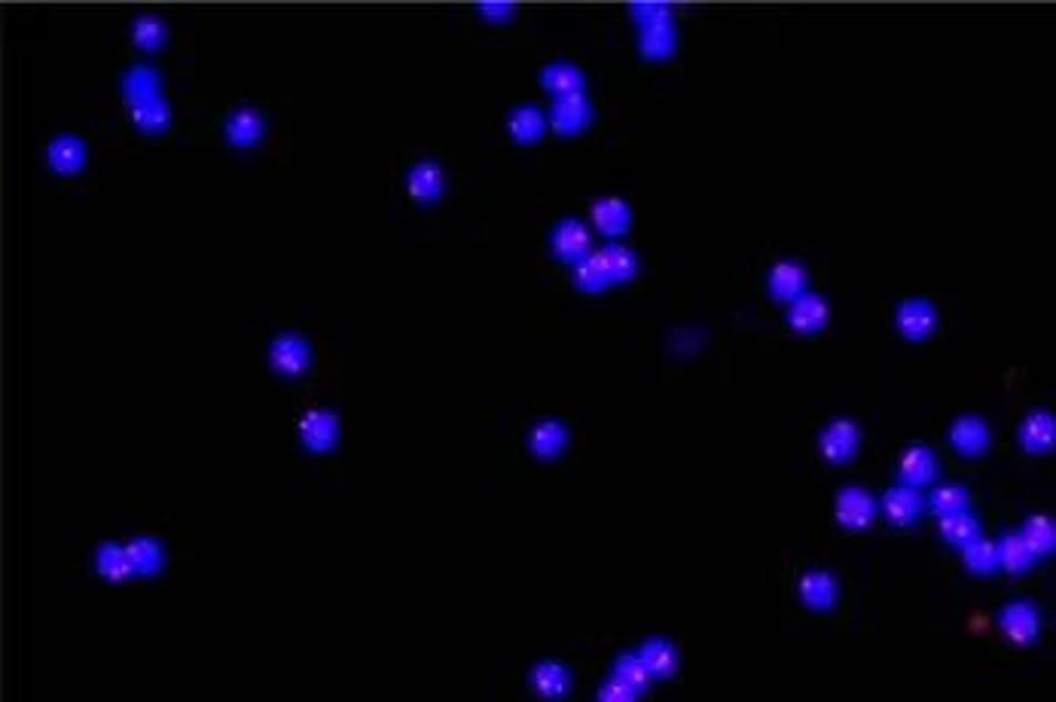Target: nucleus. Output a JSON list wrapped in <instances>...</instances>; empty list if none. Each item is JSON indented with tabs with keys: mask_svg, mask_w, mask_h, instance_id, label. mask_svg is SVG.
<instances>
[{
	"mask_svg": "<svg viewBox=\"0 0 1056 702\" xmlns=\"http://www.w3.org/2000/svg\"><path fill=\"white\" fill-rule=\"evenodd\" d=\"M629 13H633L635 25L645 28V25H657V22H669L675 19L671 16L669 3H663V0H642V3H633L629 7Z\"/></svg>",
	"mask_w": 1056,
	"mask_h": 702,
	"instance_id": "4c0bfd02",
	"label": "nucleus"
},
{
	"mask_svg": "<svg viewBox=\"0 0 1056 702\" xmlns=\"http://www.w3.org/2000/svg\"><path fill=\"white\" fill-rule=\"evenodd\" d=\"M266 128H269V120H266V113L260 107H254V104H236L233 111L224 116V138L233 144V147H254V144H260L266 138Z\"/></svg>",
	"mask_w": 1056,
	"mask_h": 702,
	"instance_id": "9b49d317",
	"label": "nucleus"
},
{
	"mask_svg": "<svg viewBox=\"0 0 1056 702\" xmlns=\"http://www.w3.org/2000/svg\"><path fill=\"white\" fill-rule=\"evenodd\" d=\"M937 306L929 297H904L892 309V321H895L898 337L908 339V342H925L932 337L934 327H937Z\"/></svg>",
	"mask_w": 1056,
	"mask_h": 702,
	"instance_id": "423d86ee",
	"label": "nucleus"
},
{
	"mask_svg": "<svg viewBox=\"0 0 1056 702\" xmlns=\"http://www.w3.org/2000/svg\"><path fill=\"white\" fill-rule=\"evenodd\" d=\"M809 290V269L797 257H779L767 272V293L779 302H794Z\"/></svg>",
	"mask_w": 1056,
	"mask_h": 702,
	"instance_id": "f8f14e48",
	"label": "nucleus"
},
{
	"mask_svg": "<svg viewBox=\"0 0 1056 702\" xmlns=\"http://www.w3.org/2000/svg\"><path fill=\"white\" fill-rule=\"evenodd\" d=\"M638 657L647 665V672L654 675V681H669L678 675V665H681V653L671 644L669 639H645L638 644Z\"/></svg>",
	"mask_w": 1056,
	"mask_h": 702,
	"instance_id": "a878e982",
	"label": "nucleus"
},
{
	"mask_svg": "<svg viewBox=\"0 0 1056 702\" xmlns=\"http://www.w3.org/2000/svg\"><path fill=\"white\" fill-rule=\"evenodd\" d=\"M476 13L483 16L485 22H508L516 16V3H510V0H485V3H476Z\"/></svg>",
	"mask_w": 1056,
	"mask_h": 702,
	"instance_id": "ea45409f",
	"label": "nucleus"
},
{
	"mask_svg": "<svg viewBox=\"0 0 1056 702\" xmlns=\"http://www.w3.org/2000/svg\"><path fill=\"white\" fill-rule=\"evenodd\" d=\"M596 251L598 257H602L605 269H608L611 285H626V281H633V278L638 276V269H642L638 254H635L629 245H623V241H605V245H598Z\"/></svg>",
	"mask_w": 1056,
	"mask_h": 702,
	"instance_id": "c85d7f7f",
	"label": "nucleus"
},
{
	"mask_svg": "<svg viewBox=\"0 0 1056 702\" xmlns=\"http://www.w3.org/2000/svg\"><path fill=\"white\" fill-rule=\"evenodd\" d=\"M929 507H925V495L913 486L895 483L880 495V516L892 528H910L916 526Z\"/></svg>",
	"mask_w": 1056,
	"mask_h": 702,
	"instance_id": "6e6552de",
	"label": "nucleus"
},
{
	"mask_svg": "<svg viewBox=\"0 0 1056 702\" xmlns=\"http://www.w3.org/2000/svg\"><path fill=\"white\" fill-rule=\"evenodd\" d=\"M550 128L560 132V135H577L593 123V101L586 99V92L581 95H562V99L550 101Z\"/></svg>",
	"mask_w": 1056,
	"mask_h": 702,
	"instance_id": "a211bd4d",
	"label": "nucleus"
},
{
	"mask_svg": "<svg viewBox=\"0 0 1056 702\" xmlns=\"http://www.w3.org/2000/svg\"><path fill=\"white\" fill-rule=\"evenodd\" d=\"M946 440L962 458H981L993 446V427L986 425L981 415H958L953 419V425L946 427Z\"/></svg>",
	"mask_w": 1056,
	"mask_h": 702,
	"instance_id": "9d476101",
	"label": "nucleus"
},
{
	"mask_svg": "<svg viewBox=\"0 0 1056 702\" xmlns=\"http://www.w3.org/2000/svg\"><path fill=\"white\" fill-rule=\"evenodd\" d=\"M572 285L581 290V293H605V290L611 288L608 269L602 264L596 248H593V254H586L584 260H577V264L572 266Z\"/></svg>",
	"mask_w": 1056,
	"mask_h": 702,
	"instance_id": "473e14b6",
	"label": "nucleus"
},
{
	"mask_svg": "<svg viewBox=\"0 0 1056 702\" xmlns=\"http://www.w3.org/2000/svg\"><path fill=\"white\" fill-rule=\"evenodd\" d=\"M962 565L968 568L971 575L986 577L998 571V544L990 538H974L971 544L962 547Z\"/></svg>",
	"mask_w": 1056,
	"mask_h": 702,
	"instance_id": "c9c22d12",
	"label": "nucleus"
},
{
	"mask_svg": "<svg viewBox=\"0 0 1056 702\" xmlns=\"http://www.w3.org/2000/svg\"><path fill=\"white\" fill-rule=\"evenodd\" d=\"M925 507H929V514L944 519V516L971 510V495L962 483H937V486H932V492L925 495Z\"/></svg>",
	"mask_w": 1056,
	"mask_h": 702,
	"instance_id": "2f4dec72",
	"label": "nucleus"
},
{
	"mask_svg": "<svg viewBox=\"0 0 1056 702\" xmlns=\"http://www.w3.org/2000/svg\"><path fill=\"white\" fill-rule=\"evenodd\" d=\"M537 86L550 92L553 99L562 95H581L586 92V71L581 64L568 62V59H553V62L541 64L537 71Z\"/></svg>",
	"mask_w": 1056,
	"mask_h": 702,
	"instance_id": "aec40b11",
	"label": "nucleus"
},
{
	"mask_svg": "<svg viewBox=\"0 0 1056 702\" xmlns=\"http://www.w3.org/2000/svg\"><path fill=\"white\" fill-rule=\"evenodd\" d=\"M443 187H447V172H443L440 159H434V156L412 159L410 168H407V189H410L412 202L431 205V202L443 196Z\"/></svg>",
	"mask_w": 1056,
	"mask_h": 702,
	"instance_id": "4468645a",
	"label": "nucleus"
},
{
	"mask_svg": "<svg viewBox=\"0 0 1056 702\" xmlns=\"http://www.w3.org/2000/svg\"><path fill=\"white\" fill-rule=\"evenodd\" d=\"M1019 535L1026 538L1029 544V550L1035 553V559L1042 562L1047 556H1054L1056 553V519L1047 514H1032L1023 519V526H1019Z\"/></svg>",
	"mask_w": 1056,
	"mask_h": 702,
	"instance_id": "7c9ffc66",
	"label": "nucleus"
},
{
	"mask_svg": "<svg viewBox=\"0 0 1056 702\" xmlns=\"http://www.w3.org/2000/svg\"><path fill=\"white\" fill-rule=\"evenodd\" d=\"M589 217H593V226L598 233L611 241L623 239L633 229L635 220L633 205L621 199V196H598V199L589 202Z\"/></svg>",
	"mask_w": 1056,
	"mask_h": 702,
	"instance_id": "dca6fc26",
	"label": "nucleus"
},
{
	"mask_svg": "<svg viewBox=\"0 0 1056 702\" xmlns=\"http://www.w3.org/2000/svg\"><path fill=\"white\" fill-rule=\"evenodd\" d=\"M504 126H508V135L513 141H520V144H535L547 135L550 128V116L544 107H537L532 101H522L516 107H510L508 116H504Z\"/></svg>",
	"mask_w": 1056,
	"mask_h": 702,
	"instance_id": "b1692460",
	"label": "nucleus"
},
{
	"mask_svg": "<svg viewBox=\"0 0 1056 702\" xmlns=\"http://www.w3.org/2000/svg\"><path fill=\"white\" fill-rule=\"evenodd\" d=\"M797 599L803 608L816 611V615H828L837 608L840 599V580L828 568H803L797 575Z\"/></svg>",
	"mask_w": 1056,
	"mask_h": 702,
	"instance_id": "0eeeda50",
	"label": "nucleus"
},
{
	"mask_svg": "<svg viewBox=\"0 0 1056 702\" xmlns=\"http://www.w3.org/2000/svg\"><path fill=\"white\" fill-rule=\"evenodd\" d=\"M125 550L135 562L137 577H156L162 575V568L168 562V553L156 535H135V538L125 540Z\"/></svg>",
	"mask_w": 1056,
	"mask_h": 702,
	"instance_id": "cd10ccee",
	"label": "nucleus"
},
{
	"mask_svg": "<svg viewBox=\"0 0 1056 702\" xmlns=\"http://www.w3.org/2000/svg\"><path fill=\"white\" fill-rule=\"evenodd\" d=\"M638 52L645 55L647 62L671 59L678 52V25H675V19L638 28Z\"/></svg>",
	"mask_w": 1056,
	"mask_h": 702,
	"instance_id": "bb28decb",
	"label": "nucleus"
},
{
	"mask_svg": "<svg viewBox=\"0 0 1056 702\" xmlns=\"http://www.w3.org/2000/svg\"><path fill=\"white\" fill-rule=\"evenodd\" d=\"M995 544H998V568H1002L1005 575H1026L1032 565L1038 562L1035 553L1029 550L1026 538L1019 535V528L1017 531H1005Z\"/></svg>",
	"mask_w": 1056,
	"mask_h": 702,
	"instance_id": "c756f323",
	"label": "nucleus"
},
{
	"mask_svg": "<svg viewBox=\"0 0 1056 702\" xmlns=\"http://www.w3.org/2000/svg\"><path fill=\"white\" fill-rule=\"evenodd\" d=\"M934 477H937V455L932 452V446H925V443L904 446V452L898 455V483L920 489V486L934 483Z\"/></svg>",
	"mask_w": 1056,
	"mask_h": 702,
	"instance_id": "412c9836",
	"label": "nucleus"
},
{
	"mask_svg": "<svg viewBox=\"0 0 1056 702\" xmlns=\"http://www.w3.org/2000/svg\"><path fill=\"white\" fill-rule=\"evenodd\" d=\"M858 446H861V427L852 419H831L828 425L819 431V452L821 458L833 467L849 464L855 458Z\"/></svg>",
	"mask_w": 1056,
	"mask_h": 702,
	"instance_id": "1a4fd4ad",
	"label": "nucleus"
},
{
	"mask_svg": "<svg viewBox=\"0 0 1056 702\" xmlns=\"http://www.w3.org/2000/svg\"><path fill=\"white\" fill-rule=\"evenodd\" d=\"M92 565H95V575L104 577V580H116V584L137 577L135 562L125 550V540H104V544H99L95 553H92Z\"/></svg>",
	"mask_w": 1056,
	"mask_h": 702,
	"instance_id": "393cba45",
	"label": "nucleus"
},
{
	"mask_svg": "<svg viewBox=\"0 0 1056 702\" xmlns=\"http://www.w3.org/2000/svg\"><path fill=\"white\" fill-rule=\"evenodd\" d=\"M123 99L125 107L132 111V123L137 132L160 135L172 126V104L162 95V80L156 68L150 64H135L123 76Z\"/></svg>",
	"mask_w": 1056,
	"mask_h": 702,
	"instance_id": "f257e3e1",
	"label": "nucleus"
},
{
	"mask_svg": "<svg viewBox=\"0 0 1056 702\" xmlns=\"http://www.w3.org/2000/svg\"><path fill=\"white\" fill-rule=\"evenodd\" d=\"M785 321L788 327L800 333V337H812V333H819L828 327L831 321V306L828 300L821 297L819 290H807V293H800L794 302H788V314H785Z\"/></svg>",
	"mask_w": 1056,
	"mask_h": 702,
	"instance_id": "2eb2a0df",
	"label": "nucleus"
},
{
	"mask_svg": "<svg viewBox=\"0 0 1056 702\" xmlns=\"http://www.w3.org/2000/svg\"><path fill=\"white\" fill-rule=\"evenodd\" d=\"M89 163L86 141L74 135V132H62V135H52L47 144V165H50L55 175H80Z\"/></svg>",
	"mask_w": 1056,
	"mask_h": 702,
	"instance_id": "4be33fe9",
	"label": "nucleus"
},
{
	"mask_svg": "<svg viewBox=\"0 0 1056 702\" xmlns=\"http://www.w3.org/2000/svg\"><path fill=\"white\" fill-rule=\"evenodd\" d=\"M550 251L565 266H574L577 260H584L586 254H593V233H589V226H586L581 217H574V214L560 217V220L553 224V229H550Z\"/></svg>",
	"mask_w": 1056,
	"mask_h": 702,
	"instance_id": "39448f33",
	"label": "nucleus"
},
{
	"mask_svg": "<svg viewBox=\"0 0 1056 702\" xmlns=\"http://www.w3.org/2000/svg\"><path fill=\"white\" fill-rule=\"evenodd\" d=\"M876 516H880V498L855 483L833 495V519L845 531H864L876 523Z\"/></svg>",
	"mask_w": 1056,
	"mask_h": 702,
	"instance_id": "7ed1b4c3",
	"label": "nucleus"
},
{
	"mask_svg": "<svg viewBox=\"0 0 1056 702\" xmlns=\"http://www.w3.org/2000/svg\"><path fill=\"white\" fill-rule=\"evenodd\" d=\"M311 361H315V351L311 342L297 330H281L275 333L269 342V364L278 376L299 379L309 373Z\"/></svg>",
	"mask_w": 1056,
	"mask_h": 702,
	"instance_id": "f03ea898",
	"label": "nucleus"
},
{
	"mask_svg": "<svg viewBox=\"0 0 1056 702\" xmlns=\"http://www.w3.org/2000/svg\"><path fill=\"white\" fill-rule=\"evenodd\" d=\"M937 531H941V540L950 544V547H965L974 538H981V519L971 514V510H962V514L944 516V519H937Z\"/></svg>",
	"mask_w": 1056,
	"mask_h": 702,
	"instance_id": "f704fd0d",
	"label": "nucleus"
},
{
	"mask_svg": "<svg viewBox=\"0 0 1056 702\" xmlns=\"http://www.w3.org/2000/svg\"><path fill=\"white\" fill-rule=\"evenodd\" d=\"M129 38H132V43H135L137 50L153 52V50H160L162 43H165V38H168V28H165V22H162L160 16L141 13L132 19V25H129Z\"/></svg>",
	"mask_w": 1056,
	"mask_h": 702,
	"instance_id": "e433bc0d",
	"label": "nucleus"
},
{
	"mask_svg": "<svg viewBox=\"0 0 1056 702\" xmlns=\"http://www.w3.org/2000/svg\"><path fill=\"white\" fill-rule=\"evenodd\" d=\"M998 629H1002L1005 639L1014 641V644H1032V641L1038 639V632H1042L1038 608L1026 602V599L1005 602L1002 605V611H998Z\"/></svg>",
	"mask_w": 1056,
	"mask_h": 702,
	"instance_id": "f3484780",
	"label": "nucleus"
},
{
	"mask_svg": "<svg viewBox=\"0 0 1056 702\" xmlns=\"http://www.w3.org/2000/svg\"><path fill=\"white\" fill-rule=\"evenodd\" d=\"M572 669L560 663V660H541V663L532 665V672H529V688H532L537 700L544 702L565 700V696L572 693Z\"/></svg>",
	"mask_w": 1056,
	"mask_h": 702,
	"instance_id": "6ab92c4d",
	"label": "nucleus"
},
{
	"mask_svg": "<svg viewBox=\"0 0 1056 702\" xmlns=\"http://www.w3.org/2000/svg\"><path fill=\"white\" fill-rule=\"evenodd\" d=\"M525 443H529V452H532L535 458H541V462H553V458H560L562 452L568 450V443H572V427L565 425L562 419H556V415H547V419H537L535 425L529 427Z\"/></svg>",
	"mask_w": 1056,
	"mask_h": 702,
	"instance_id": "ddd939ff",
	"label": "nucleus"
},
{
	"mask_svg": "<svg viewBox=\"0 0 1056 702\" xmlns=\"http://www.w3.org/2000/svg\"><path fill=\"white\" fill-rule=\"evenodd\" d=\"M1017 446L1029 455H1044L1056 446V415L1050 410H1032L1017 427Z\"/></svg>",
	"mask_w": 1056,
	"mask_h": 702,
	"instance_id": "5701e85b",
	"label": "nucleus"
},
{
	"mask_svg": "<svg viewBox=\"0 0 1056 702\" xmlns=\"http://www.w3.org/2000/svg\"><path fill=\"white\" fill-rule=\"evenodd\" d=\"M611 678L623 681V684H626V688H633L635 693H645V690L654 684V675L647 672V665L642 663L638 651L617 653V657H614V663H611Z\"/></svg>",
	"mask_w": 1056,
	"mask_h": 702,
	"instance_id": "72a5a7b5",
	"label": "nucleus"
},
{
	"mask_svg": "<svg viewBox=\"0 0 1056 702\" xmlns=\"http://www.w3.org/2000/svg\"><path fill=\"white\" fill-rule=\"evenodd\" d=\"M299 446L311 455H327L339 443V415L327 406H309L297 422Z\"/></svg>",
	"mask_w": 1056,
	"mask_h": 702,
	"instance_id": "20e7f679",
	"label": "nucleus"
},
{
	"mask_svg": "<svg viewBox=\"0 0 1056 702\" xmlns=\"http://www.w3.org/2000/svg\"><path fill=\"white\" fill-rule=\"evenodd\" d=\"M638 700V693L633 688H626L623 681L617 678H605L596 690V702H635Z\"/></svg>",
	"mask_w": 1056,
	"mask_h": 702,
	"instance_id": "58836bf2",
	"label": "nucleus"
}]
</instances>
